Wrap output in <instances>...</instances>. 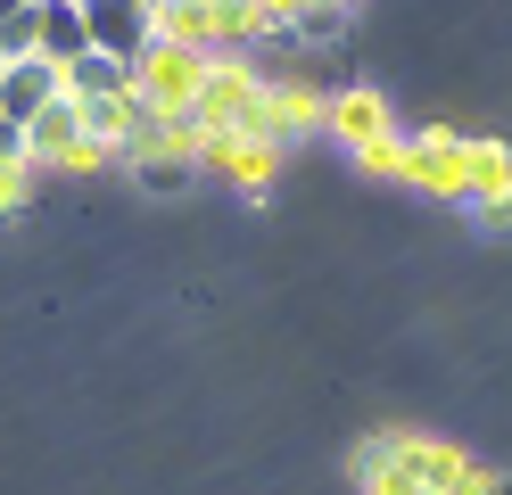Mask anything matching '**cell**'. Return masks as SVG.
Masks as SVG:
<instances>
[{"label":"cell","instance_id":"obj_12","mask_svg":"<svg viewBox=\"0 0 512 495\" xmlns=\"http://www.w3.org/2000/svg\"><path fill=\"white\" fill-rule=\"evenodd\" d=\"M248 9L265 17V25H298V9H306V0H248Z\"/></svg>","mask_w":512,"mask_h":495},{"label":"cell","instance_id":"obj_7","mask_svg":"<svg viewBox=\"0 0 512 495\" xmlns=\"http://www.w3.org/2000/svg\"><path fill=\"white\" fill-rule=\"evenodd\" d=\"M323 124H331L356 157H364V149H380V141H397V124H389V108H380V91H339L331 108H323Z\"/></svg>","mask_w":512,"mask_h":495},{"label":"cell","instance_id":"obj_16","mask_svg":"<svg viewBox=\"0 0 512 495\" xmlns=\"http://www.w3.org/2000/svg\"><path fill=\"white\" fill-rule=\"evenodd\" d=\"M488 495H512V479H488Z\"/></svg>","mask_w":512,"mask_h":495},{"label":"cell","instance_id":"obj_15","mask_svg":"<svg viewBox=\"0 0 512 495\" xmlns=\"http://www.w3.org/2000/svg\"><path fill=\"white\" fill-rule=\"evenodd\" d=\"M25 9H34V0H0V25H9V17H25Z\"/></svg>","mask_w":512,"mask_h":495},{"label":"cell","instance_id":"obj_13","mask_svg":"<svg viewBox=\"0 0 512 495\" xmlns=\"http://www.w3.org/2000/svg\"><path fill=\"white\" fill-rule=\"evenodd\" d=\"M17 157H25V124L0 116V165H17Z\"/></svg>","mask_w":512,"mask_h":495},{"label":"cell","instance_id":"obj_6","mask_svg":"<svg viewBox=\"0 0 512 495\" xmlns=\"http://www.w3.org/2000/svg\"><path fill=\"white\" fill-rule=\"evenodd\" d=\"M199 165H215V174H232V182H248V190H265V182H273V165H281V141H248V132H207Z\"/></svg>","mask_w":512,"mask_h":495},{"label":"cell","instance_id":"obj_9","mask_svg":"<svg viewBox=\"0 0 512 495\" xmlns=\"http://www.w3.org/2000/svg\"><path fill=\"white\" fill-rule=\"evenodd\" d=\"M116 91H133V58H116V50H83L67 66V99H116Z\"/></svg>","mask_w":512,"mask_h":495},{"label":"cell","instance_id":"obj_2","mask_svg":"<svg viewBox=\"0 0 512 495\" xmlns=\"http://www.w3.org/2000/svg\"><path fill=\"white\" fill-rule=\"evenodd\" d=\"M207 50H190V42H166V33H157L149 42V58L133 66V83L157 99V108H190V99H199V83H207Z\"/></svg>","mask_w":512,"mask_h":495},{"label":"cell","instance_id":"obj_10","mask_svg":"<svg viewBox=\"0 0 512 495\" xmlns=\"http://www.w3.org/2000/svg\"><path fill=\"white\" fill-rule=\"evenodd\" d=\"M42 58H58V66H75L83 50H91V17L75 9V0H42Z\"/></svg>","mask_w":512,"mask_h":495},{"label":"cell","instance_id":"obj_18","mask_svg":"<svg viewBox=\"0 0 512 495\" xmlns=\"http://www.w3.org/2000/svg\"><path fill=\"white\" fill-rule=\"evenodd\" d=\"M75 9H91V0H75Z\"/></svg>","mask_w":512,"mask_h":495},{"label":"cell","instance_id":"obj_3","mask_svg":"<svg viewBox=\"0 0 512 495\" xmlns=\"http://www.w3.org/2000/svg\"><path fill=\"white\" fill-rule=\"evenodd\" d=\"M91 50H116V58H149V42H157V0H91Z\"/></svg>","mask_w":512,"mask_h":495},{"label":"cell","instance_id":"obj_5","mask_svg":"<svg viewBox=\"0 0 512 495\" xmlns=\"http://www.w3.org/2000/svg\"><path fill=\"white\" fill-rule=\"evenodd\" d=\"M50 99H67V66H58V58H9V66H0V116L34 124Z\"/></svg>","mask_w":512,"mask_h":495},{"label":"cell","instance_id":"obj_8","mask_svg":"<svg viewBox=\"0 0 512 495\" xmlns=\"http://www.w3.org/2000/svg\"><path fill=\"white\" fill-rule=\"evenodd\" d=\"M496 198H512V149L504 141H471V157H463V207H496Z\"/></svg>","mask_w":512,"mask_h":495},{"label":"cell","instance_id":"obj_1","mask_svg":"<svg viewBox=\"0 0 512 495\" xmlns=\"http://www.w3.org/2000/svg\"><path fill=\"white\" fill-rule=\"evenodd\" d=\"M25 157L58 165V174H91V165H108L100 132H91V116H83V99H50V108L25 124Z\"/></svg>","mask_w":512,"mask_h":495},{"label":"cell","instance_id":"obj_17","mask_svg":"<svg viewBox=\"0 0 512 495\" xmlns=\"http://www.w3.org/2000/svg\"><path fill=\"white\" fill-rule=\"evenodd\" d=\"M331 9H356V0H331Z\"/></svg>","mask_w":512,"mask_h":495},{"label":"cell","instance_id":"obj_19","mask_svg":"<svg viewBox=\"0 0 512 495\" xmlns=\"http://www.w3.org/2000/svg\"><path fill=\"white\" fill-rule=\"evenodd\" d=\"M0 66H9V58H0Z\"/></svg>","mask_w":512,"mask_h":495},{"label":"cell","instance_id":"obj_4","mask_svg":"<svg viewBox=\"0 0 512 495\" xmlns=\"http://www.w3.org/2000/svg\"><path fill=\"white\" fill-rule=\"evenodd\" d=\"M463 157H471V141L463 132H413L405 141V182H422V190H438V198H463Z\"/></svg>","mask_w":512,"mask_h":495},{"label":"cell","instance_id":"obj_14","mask_svg":"<svg viewBox=\"0 0 512 495\" xmlns=\"http://www.w3.org/2000/svg\"><path fill=\"white\" fill-rule=\"evenodd\" d=\"M479 223H488V231H512V198H496V207H479Z\"/></svg>","mask_w":512,"mask_h":495},{"label":"cell","instance_id":"obj_11","mask_svg":"<svg viewBox=\"0 0 512 495\" xmlns=\"http://www.w3.org/2000/svg\"><path fill=\"white\" fill-rule=\"evenodd\" d=\"M34 174H42L34 157H17V165H0V207H17V198H25V182H34Z\"/></svg>","mask_w":512,"mask_h":495}]
</instances>
